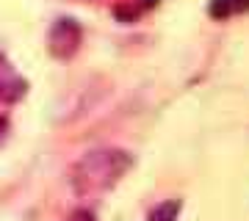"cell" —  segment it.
I'll return each mask as SVG.
<instances>
[{"label":"cell","instance_id":"1","mask_svg":"<svg viewBox=\"0 0 249 221\" xmlns=\"http://www.w3.org/2000/svg\"><path fill=\"white\" fill-rule=\"evenodd\" d=\"M58 42H64L61 55L75 53V47H78V42H80V28L75 25V19H58L53 25V31H50V44L55 47Z\"/></svg>","mask_w":249,"mask_h":221},{"label":"cell","instance_id":"2","mask_svg":"<svg viewBox=\"0 0 249 221\" xmlns=\"http://www.w3.org/2000/svg\"><path fill=\"white\" fill-rule=\"evenodd\" d=\"M241 11H249V0H211V6H208V14L219 19L241 14Z\"/></svg>","mask_w":249,"mask_h":221},{"label":"cell","instance_id":"3","mask_svg":"<svg viewBox=\"0 0 249 221\" xmlns=\"http://www.w3.org/2000/svg\"><path fill=\"white\" fill-rule=\"evenodd\" d=\"M178 213H180V202H178V199H172V202L158 204V207L150 213V219H147V221H175V219H178Z\"/></svg>","mask_w":249,"mask_h":221},{"label":"cell","instance_id":"4","mask_svg":"<svg viewBox=\"0 0 249 221\" xmlns=\"http://www.w3.org/2000/svg\"><path fill=\"white\" fill-rule=\"evenodd\" d=\"M70 221H94V216L86 213V210H78V213H72L70 216Z\"/></svg>","mask_w":249,"mask_h":221},{"label":"cell","instance_id":"5","mask_svg":"<svg viewBox=\"0 0 249 221\" xmlns=\"http://www.w3.org/2000/svg\"><path fill=\"white\" fill-rule=\"evenodd\" d=\"M6 127H9V124H6V119H3V116H0V141H3V136H6Z\"/></svg>","mask_w":249,"mask_h":221}]
</instances>
